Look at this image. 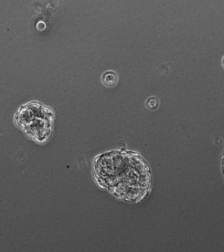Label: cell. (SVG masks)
I'll return each mask as SVG.
<instances>
[{"instance_id": "obj_1", "label": "cell", "mask_w": 224, "mask_h": 252, "mask_svg": "<svg viewBox=\"0 0 224 252\" xmlns=\"http://www.w3.org/2000/svg\"><path fill=\"white\" fill-rule=\"evenodd\" d=\"M92 174L100 188L127 202L142 200L151 190L150 168L136 152L121 150L98 156Z\"/></svg>"}, {"instance_id": "obj_2", "label": "cell", "mask_w": 224, "mask_h": 252, "mask_svg": "<svg viewBox=\"0 0 224 252\" xmlns=\"http://www.w3.org/2000/svg\"><path fill=\"white\" fill-rule=\"evenodd\" d=\"M53 110L36 101L23 105L15 114L18 126L29 137L39 143L46 141L51 133L53 120Z\"/></svg>"}, {"instance_id": "obj_3", "label": "cell", "mask_w": 224, "mask_h": 252, "mask_svg": "<svg viewBox=\"0 0 224 252\" xmlns=\"http://www.w3.org/2000/svg\"><path fill=\"white\" fill-rule=\"evenodd\" d=\"M102 82L108 88H113L117 84L118 76L113 70H108L101 77Z\"/></svg>"}, {"instance_id": "obj_4", "label": "cell", "mask_w": 224, "mask_h": 252, "mask_svg": "<svg viewBox=\"0 0 224 252\" xmlns=\"http://www.w3.org/2000/svg\"><path fill=\"white\" fill-rule=\"evenodd\" d=\"M222 64H223V66L224 67V57L223 60H222Z\"/></svg>"}, {"instance_id": "obj_5", "label": "cell", "mask_w": 224, "mask_h": 252, "mask_svg": "<svg viewBox=\"0 0 224 252\" xmlns=\"http://www.w3.org/2000/svg\"></svg>"}]
</instances>
